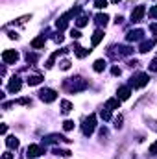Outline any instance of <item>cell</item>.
I'll return each mask as SVG.
<instances>
[{"instance_id": "8d00e7d4", "label": "cell", "mask_w": 157, "mask_h": 159, "mask_svg": "<svg viewBox=\"0 0 157 159\" xmlns=\"http://www.w3.org/2000/svg\"><path fill=\"white\" fill-rule=\"evenodd\" d=\"M150 30H152V32H154L155 35H157V24H152V26H150Z\"/></svg>"}, {"instance_id": "2e32d148", "label": "cell", "mask_w": 157, "mask_h": 159, "mask_svg": "<svg viewBox=\"0 0 157 159\" xmlns=\"http://www.w3.org/2000/svg\"><path fill=\"white\" fill-rule=\"evenodd\" d=\"M31 46L33 48H41V46H45V37H37V39L31 41Z\"/></svg>"}, {"instance_id": "8fae6325", "label": "cell", "mask_w": 157, "mask_h": 159, "mask_svg": "<svg viewBox=\"0 0 157 159\" xmlns=\"http://www.w3.org/2000/svg\"><path fill=\"white\" fill-rule=\"evenodd\" d=\"M102 39H104V32H102V30H96V32H94V35H92V39H91L92 46H96Z\"/></svg>"}, {"instance_id": "f1b7e54d", "label": "cell", "mask_w": 157, "mask_h": 159, "mask_svg": "<svg viewBox=\"0 0 157 159\" xmlns=\"http://www.w3.org/2000/svg\"><path fill=\"white\" fill-rule=\"evenodd\" d=\"M122 120H124V118H122V117H120V115H118V117L115 118V128H122Z\"/></svg>"}, {"instance_id": "7a4b0ae2", "label": "cell", "mask_w": 157, "mask_h": 159, "mask_svg": "<svg viewBox=\"0 0 157 159\" xmlns=\"http://www.w3.org/2000/svg\"><path fill=\"white\" fill-rule=\"evenodd\" d=\"M39 96H41V100H43V102L50 104V102H54V100L57 98V92L54 91V89H43V91L39 92Z\"/></svg>"}, {"instance_id": "f546056e", "label": "cell", "mask_w": 157, "mask_h": 159, "mask_svg": "<svg viewBox=\"0 0 157 159\" xmlns=\"http://www.w3.org/2000/svg\"><path fill=\"white\" fill-rule=\"evenodd\" d=\"M61 69H63V71H69V69H70V61H61Z\"/></svg>"}, {"instance_id": "ba28073f", "label": "cell", "mask_w": 157, "mask_h": 159, "mask_svg": "<svg viewBox=\"0 0 157 159\" xmlns=\"http://www.w3.org/2000/svg\"><path fill=\"white\" fill-rule=\"evenodd\" d=\"M105 107H107V109H118V107H120V100L118 98L107 100V102H105Z\"/></svg>"}, {"instance_id": "4316f807", "label": "cell", "mask_w": 157, "mask_h": 159, "mask_svg": "<svg viewBox=\"0 0 157 159\" xmlns=\"http://www.w3.org/2000/svg\"><path fill=\"white\" fill-rule=\"evenodd\" d=\"M26 59H28V63H35V61H37V56H35V54H28Z\"/></svg>"}, {"instance_id": "3957f363", "label": "cell", "mask_w": 157, "mask_h": 159, "mask_svg": "<svg viewBox=\"0 0 157 159\" xmlns=\"http://www.w3.org/2000/svg\"><path fill=\"white\" fill-rule=\"evenodd\" d=\"M2 59H4V63H15L19 59V52L17 50H4Z\"/></svg>"}, {"instance_id": "83f0119b", "label": "cell", "mask_w": 157, "mask_h": 159, "mask_svg": "<svg viewBox=\"0 0 157 159\" xmlns=\"http://www.w3.org/2000/svg\"><path fill=\"white\" fill-rule=\"evenodd\" d=\"M70 35H72L74 39H80V37H81V33H80V30H70Z\"/></svg>"}, {"instance_id": "277c9868", "label": "cell", "mask_w": 157, "mask_h": 159, "mask_svg": "<svg viewBox=\"0 0 157 159\" xmlns=\"http://www.w3.org/2000/svg\"><path fill=\"white\" fill-rule=\"evenodd\" d=\"M144 13H146V7H144V6H137L135 9L131 11V21H133V22H139V21H142Z\"/></svg>"}, {"instance_id": "e0dca14e", "label": "cell", "mask_w": 157, "mask_h": 159, "mask_svg": "<svg viewBox=\"0 0 157 159\" xmlns=\"http://www.w3.org/2000/svg\"><path fill=\"white\" fill-rule=\"evenodd\" d=\"M61 107H63V113H69V111H72V104H70L69 100H63V102H61Z\"/></svg>"}, {"instance_id": "6da1fadb", "label": "cell", "mask_w": 157, "mask_h": 159, "mask_svg": "<svg viewBox=\"0 0 157 159\" xmlns=\"http://www.w3.org/2000/svg\"><path fill=\"white\" fill-rule=\"evenodd\" d=\"M94 128H96V115H89V117L85 118V122H83V133L91 135L94 131Z\"/></svg>"}, {"instance_id": "4dcf8cb0", "label": "cell", "mask_w": 157, "mask_h": 159, "mask_svg": "<svg viewBox=\"0 0 157 159\" xmlns=\"http://www.w3.org/2000/svg\"><path fill=\"white\" fill-rule=\"evenodd\" d=\"M150 71H152V72H157V59H154V61L150 63Z\"/></svg>"}, {"instance_id": "d6986e66", "label": "cell", "mask_w": 157, "mask_h": 159, "mask_svg": "<svg viewBox=\"0 0 157 159\" xmlns=\"http://www.w3.org/2000/svg\"><path fill=\"white\" fill-rule=\"evenodd\" d=\"M89 52H91V50H85V48H81V46H76V56L78 57H85Z\"/></svg>"}, {"instance_id": "ac0fdd59", "label": "cell", "mask_w": 157, "mask_h": 159, "mask_svg": "<svg viewBox=\"0 0 157 159\" xmlns=\"http://www.w3.org/2000/svg\"><path fill=\"white\" fill-rule=\"evenodd\" d=\"M41 81H43L41 76H30V78H28V83H30V85H39Z\"/></svg>"}, {"instance_id": "4fadbf2b", "label": "cell", "mask_w": 157, "mask_h": 159, "mask_svg": "<svg viewBox=\"0 0 157 159\" xmlns=\"http://www.w3.org/2000/svg\"><path fill=\"white\" fill-rule=\"evenodd\" d=\"M6 144H7V148H19V139L17 137H7Z\"/></svg>"}, {"instance_id": "5bb4252c", "label": "cell", "mask_w": 157, "mask_h": 159, "mask_svg": "<svg viewBox=\"0 0 157 159\" xmlns=\"http://www.w3.org/2000/svg\"><path fill=\"white\" fill-rule=\"evenodd\" d=\"M107 21H109V17H107V15H105V13H100V15H96V22H98V24H107Z\"/></svg>"}, {"instance_id": "ffe728a7", "label": "cell", "mask_w": 157, "mask_h": 159, "mask_svg": "<svg viewBox=\"0 0 157 159\" xmlns=\"http://www.w3.org/2000/svg\"><path fill=\"white\" fill-rule=\"evenodd\" d=\"M56 24H57V28H59V30H65L67 28V15H65V17H61Z\"/></svg>"}, {"instance_id": "44dd1931", "label": "cell", "mask_w": 157, "mask_h": 159, "mask_svg": "<svg viewBox=\"0 0 157 159\" xmlns=\"http://www.w3.org/2000/svg\"><path fill=\"white\" fill-rule=\"evenodd\" d=\"M105 6H107V0H94V7L98 9H104Z\"/></svg>"}, {"instance_id": "74e56055", "label": "cell", "mask_w": 157, "mask_h": 159, "mask_svg": "<svg viewBox=\"0 0 157 159\" xmlns=\"http://www.w3.org/2000/svg\"><path fill=\"white\" fill-rule=\"evenodd\" d=\"M7 131V128H6V124H2V128H0V133H6Z\"/></svg>"}, {"instance_id": "603a6c76", "label": "cell", "mask_w": 157, "mask_h": 159, "mask_svg": "<svg viewBox=\"0 0 157 159\" xmlns=\"http://www.w3.org/2000/svg\"><path fill=\"white\" fill-rule=\"evenodd\" d=\"M100 117L104 118V120H109V118H111V113H109V109H107V107H105V109H102Z\"/></svg>"}, {"instance_id": "d6a6232c", "label": "cell", "mask_w": 157, "mask_h": 159, "mask_svg": "<svg viewBox=\"0 0 157 159\" xmlns=\"http://www.w3.org/2000/svg\"><path fill=\"white\" fill-rule=\"evenodd\" d=\"M150 17H154V19L157 17V6H155V7H152V9H150Z\"/></svg>"}, {"instance_id": "30bf717a", "label": "cell", "mask_w": 157, "mask_h": 159, "mask_svg": "<svg viewBox=\"0 0 157 159\" xmlns=\"http://www.w3.org/2000/svg\"><path fill=\"white\" fill-rule=\"evenodd\" d=\"M142 35H144L142 30H135V32H129V33H128V41H137V39H140Z\"/></svg>"}, {"instance_id": "7c38bea8", "label": "cell", "mask_w": 157, "mask_h": 159, "mask_svg": "<svg viewBox=\"0 0 157 159\" xmlns=\"http://www.w3.org/2000/svg\"><path fill=\"white\" fill-rule=\"evenodd\" d=\"M105 65H107V63H105V59H96V61H94V65H92V69L96 72H102L105 69Z\"/></svg>"}, {"instance_id": "f35d334b", "label": "cell", "mask_w": 157, "mask_h": 159, "mask_svg": "<svg viewBox=\"0 0 157 159\" xmlns=\"http://www.w3.org/2000/svg\"><path fill=\"white\" fill-rule=\"evenodd\" d=\"M111 2H115V4H118V2H120V0H111Z\"/></svg>"}, {"instance_id": "52a82bcc", "label": "cell", "mask_w": 157, "mask_h": 159, "mask_svg": "<svg viewBox=\"0 0 157 159\" xmlns=\"http://www.w3.org/2000/svg\"><path fill=\"white\" fill-rule=\"evenodd\" d=\"M21 87H22V83H21V80H19V78H13L9 81V85H7L9 92H19V91H21Z\"/></svg>"}, {"instance_id": "7402d4cb", "label": "cell", "mask_w": 157, "mask_h": 159, "mask_svg": "<svg viewBox=\"0 0 157 159\" xmlns=\"http://www.w3.org/2000/svg\"><path fill=\"white\" fill-rule=\"evenodd\" d=\"M72 128H74V122H72V120H65V122H63V130H65V131H70Z\"/></svg>"}, {"instance_id": "9a60e30c", "label": "cell", "mask_w": 157, "mask_h": 159, "mask_svg": "<svg viewBox=\"0 0 157 159\" xmlns=\"http://www.w3.org/2000/svg\"><path fill=\"white\" fill-rule=\"evenodd\" d=\"M154 45H155V41H144L142 45H140V52H148Z\"/></svg>"}, {"instance_id": "5b68a950", "label": "cell", "mask_w": 157, "mask_h": 159, "mask_svg": "<svg viewBox=\"0 0 157 159\" xmlns=\"http://www.w3.org/2000/svg\"><path fill=\"white\" fill-rule=\"evenodd\" d=\"M146 83H148V74H137L131 81L133 87H144Z\"/></svg>"}, {"instance_id": "d4e9b609", "label": "cell", "mask_w": 157, "mask_h": 159, "mask_svg": "<svg viewBox=\"0 0 157 159\" xmlns=\"http://www.w3.org/2000/svg\"><path fill=\"white\" fill-rule=\"evenodd\" d=\"M54 154H56V156H70V152H69V150H59V148H56V150H54Z\"/></svg>"}, {"instance_id": "d590c367", "label": "cell", "mask_w": 157, "mask_h": 159, "mask_svg": "<svg viewBox=\"0 0 157 159\" xmlns=\"http://www.w3.org/2000/svg\"><path fill=\"white\" fill-rule=\"evenodd\" d=\"M9 39H19V35L15 32H9Z\"/></svg>"}, {"instance_id": "484cf974", "label": "cell", "mask_w": 157, "mask_h": 159, "mask_svg": "<svg viewBox=\"0 0 157 159\" xmlns=\"http://www.w3.org/2000/svg\"><path fill=\"white\" fill-rule=\"evenodd\" d=\"M56 57H57V52H56V54H52V56H50V59L46 61V67H48V69L54 65V59H56Z\"/></svg>"}, {"instance_id": "836d02e7", "label": "cell", "mask_w": 157, "mask_h": 159, "mask_svg": "<svg viewBox=\"0 0 157 159\" xmlns=\"http://www.w3.org/2000/svg\"><path fill=\"white\" fill-rule=\"evenodd\" d=\"M111 72H113L115 76H120V69H118V67H113V71H111Z\"/></svg>"}, {"instance_id": "9c48e42d", "label": "cell", "mask_w": 157, "mask_h": 159, "mask_svg": "<svg viewBox=\"0 0 157 159\" xmlns=\"http://www.w3.org/2000/svg\"><path fill=\"white\" fill-rule=\"evenodd\" d=\"M129 94H131L129 87H120V89H118V100H128Z\"/></svg>"}, {"instance_id": "8992f818", "label": "cell", "mask_w": 157, "mask_h": 159, "mask_svg": "<svg viewBox=\"0 0 157 159\" xmlns=\"http://www.w3.org/2000/svg\"><path fill=\"white\" fill-rule=\"evenodd\" d=\"M43 154V148L41 146H37V144H30L28 146V154H26V156L28 157H31V159H35V157H39Z\"/></svg>"}, {"instance_id": "cb8c5ba5", "label": "cell", "mask_w": 157, "mask_h": 159, "mask_svg": "<svg viewBox=\"0 0 157 159\" xmlns=\"http://www.w3.org/2000/svg\"><path fill=\"white\" fill-rule=\"evenodd\" d=\"M76 24H78V28H83V26L87 24V17H80V19L76 21Z\"/></svg>"}, {"instance_id": "1f68e13d", "label": "cell", "mask_w": 157, "mask_h": 159, "mask_svg": "<svg viewBox=\"0 0 157 159\" xmlns=\"http://www.w3.org/2000/svg\"><path fill=\"white\" fill-rule=\"evenodd\" d=\"M150 154H152V156H155V154H157V142H154V144L150 146Z\"/></svg>"}, {"instance_id": "e575fe53", "label": "cell", "mask_w": 157, "mask_h": 159, "mask_svg": "<svg viewBox=\"0 0 157 159\" xmlns=\"http://www.w3.org/2000/svg\"><path fill=\"white\" fill-rule=\"evenodd\" d=\"M2 159H13V154L6 152V154H4V156H2Z\"/></svg>"}]
</instances>
